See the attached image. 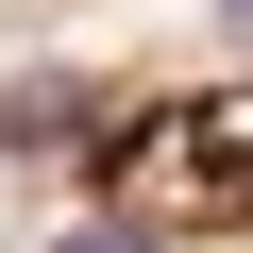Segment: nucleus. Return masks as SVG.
I'll return each instance as SVG.
<instances>
[{
    "label": "nucleus",
    "mask_w": 253,
    "mask_h": 253,
    "mask_svg": "<svg viewBox=\"0 0 253 253\" xmlns=\"http://www.w3.org/2000/svg\"><path fill=\"white\" fill-rule=\"evenodd\" d=\"M84 17H118V0H0V84H17V68H51Z\"/></svg>",
    "instance_id": "f257e3e1"
}]
</instances>
